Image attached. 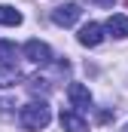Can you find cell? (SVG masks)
<instances>
[{"label": "cell", "instance_id": "1", "mask_svg": "<svg viewBox=\"0 0 128 132\" xmlns=\"http://www.w3.org/2000/svg\"><path fill=\"white\" fill-rule=\"evenodd\" d=\"M49 120H52V111H49L46 101H28V104L18 111V123H22L25 129H31V132L46 129Z\"/></svg>", "mask_w": 128, "mask_h": 132}, {"label": "cell", "instance_id": "2", "mask_svg": "<svg viewBox=\"0 0 128 132\" xmlns=\"http://www.w3.org/2000/svg\"><path fill=\"white\" fill-rule=\"evenodd\" d=\"M22 55L34 62V65H49L52 62V49H49V43H43V40H28L25 43V49H22Z\"/></svg>", "mask_w": 128, "mask_h": 132}, {"label": "cell", "instance_id": "3", "mask_svg": "<svg viewBox=\"0 0 128 132\" xmlns=\"http://www.w3.org/2000/svg\"><path fill=\"white\" fill-rule=\"evenodd\" d=\"M79 15H82V9H79L76 3H64V6H55V9H52V22H55V25H61V28L76 25V22H79Z\"/></svg>", "mask_w": 128, "mask_h": 132}, {"label": "cell", "instance_id": "4", "mask_svg": "<svg viewBox=\"0 0 128 132\" xmlns=\"http://www.w3.org/2000/svg\"><path fill=\"white\" fill-rule=\"evenodd\" d=\"M67 98H70V104H73V111L92 108V92H89L82 83H70V86H67Z\"/></svg>", "mask_w": 128, "mask_h": 132}, {"label": "cell", "instance_id": "5", "mask_svg": "<svg viewBox=\"0 0 128 132\" xmlns=\"http://www.w3.org/2000/svg\"><path fill=\"white\" fill-rule=\"evenodd\" d=\"M101 40H104V25H98V22H89V25H82L79 28V43L82 46H101Z\"/></svg>", "mask_w": 128, "mask_h": 132}, {"label": "cell", "instance_id": "6", "mask_svg": "<svg viewBox=\"0 0 128 132\" xmlns=\"http://www.w3.org/2000/svg\"><path fill=\"white\" fill-rule=\"evenodd\" d=\"M61 129L64 132H89V123L79 111H61Z\"/></svg>", "mask_w": 128, "mask_h": 132}, {"label": "cell", "instance_id": "7", "mask_svg": "<svg viewBox=\"0 0 128 132\" xmlns=\"http://www.w3.org/2000/svg\"><path fill=\"white\" fill-rule=\"evenodd\" d=\"M18 62V46L9 43V40H0V65L3 68H15Z\"/></svg>", "mask_w": 128, "mask_h": 132}, {"label": "cell", "instance_id": "8", "mask_svg": "<svg viewBox=\"0 0 128 132\" xmlns=\"http://www.w3.org/2000/svg\"><path fill=\"white\" fill-rule=\"evenodd\" d=\"M107 31L113 34V37H128V15H110L107 19Z\"/></svg>", "mask_w": 128, "mask_h": 132}, {"label": "cell", "instance_id": "9", "mask_svg": "<svg viewBox=\"0 0 128 132\" xmlns=\"http://www.w3.org/2000/svg\"><path fill=\"white\" fill-rule=\"evenodd\" d=\"M0 25H6V28L22 25V12H18L15 6H0Z\"/></svg>", "mask_w": 128, "mask_h": 132}, {"label": "cell", "instance_id": "10", "mask_svg": "<svg viewBox=\"0 0 128 132\" xmlns=\"http://www.w3.org/2000/svg\"><path fill=\"white\" fill-rule=\"evenodd\" d=\"M98 6H113V3H116V0H95Z\"/></svg>", "mask_w": 128, "mask_h": 132}]
</instances>
